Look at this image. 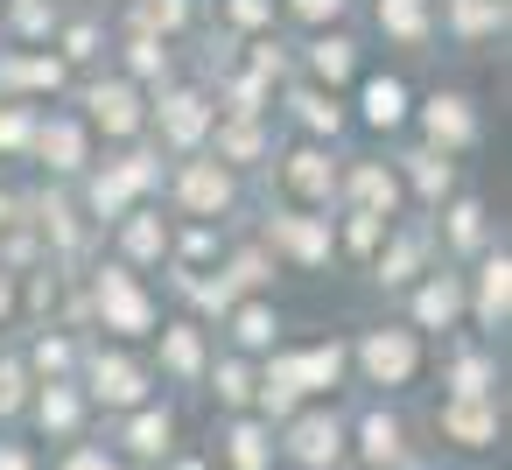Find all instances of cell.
I'll return each instance as SVG.
<instances>
[{"label": "cell", "instance_id": "obj_1", "mask_svg": "<svg viewBox=\"0 0 512 470\" xmlns=\"http://www.w3.org/2000/svg\"><path fill=\"white\" fill-rule=\"evenodd\" d=\"M92 309H99V323L120 330V337H148V330H155V295L141 288V274H134L127 260L99 267V281H92Z\"/></svg>", "mask_w": 512, "mask_h": 470}, {"label": "cell", "instance_id": "obj_2", "mask_svg": "<svg viewBox=\"0 0 512 470\" xmlns=\"http://www.w3.org/2000/svg\"><path fill=\"white\" fill-rule=\"evenodd\" d=\"M155 183H162L155 155H141V148H134V155L106 162V169L85 183V211H92V218H127V211H134V197H148Z\"/></svg>", "mask_w": 512, "mask_h": 470}, {"label": "cell", "instance_id": "obj_3", "mask_svg": "<svg viewBox=\"0 0 512 470\" xmlns=\"http://www.w3.org/2000/svg\"><path fill=\"white\" fill-rule=\"evenodd\" d=\"M85 127L106 134V141L148 134V99H141V85H134V78H99V85H85Z\"/></svg>", "mask_w": 512, "mask_h": 470}, {"label": "cell", "instance_id": "obj_4", "mask_svg": "<svg viewBox=\"0 0 512 470\" xmlns=\"http://www.w3.org/2000/svg\"><path fill=\"white\" fill-rule=\"evenodd\" d=\"M148 127L176 148V155H197L204 141H211V127H218V106L204 99V92H190V85H176V92H162L155 106H148Z\"/></svg>", "mask_w": 512, "mask_h": 470}, {"label": "cell", "instance_id": "obj_5", "mask_svg": "<svg viewBox=\"0 0 512 470\" xmlns=\"http://www.w3.org/2000/svg\"><path fill=\"white\" fill-rule=\"evenodd\" d=\"M281 428H288L281 449H288L302 470H337V456H344V442H351V428H344L330 407H295Z\"/></svg>", "mask_w": 512, "mask_h": 470}, {"label": "cell", "instance_id": "obj_6", "mask_svg": "<svg viewBox=\"0 0 512 470\" xmlns=\"http://www.w3.org/2000/svg\"><path fill=\"white\" fill-rule=\"evenodd\" d=\"M414 120H421V148H435V155H456L477 141V99L470 92H428L414 106Z\"/></svg>", "mask_w": 512, "mask_h": 470}, {"label": "cell", "instance_id": "obj_7", "mask_svg": "<svg viewBox=\"0 0 512 470\" xmlns=\"http://www.w3.org/2000/svg\"><path fill=\"white\" fill-rule=\"evenodd\" d=\"M337 169H344V162H330L323 141H302L295 155H281V183H288V197H295L302 211H330V204H337Z\"/></svg>", "mask_w": 512, "mask_h": 470}, {"label": "cell", "instance_id": "obj_8", "mask_svg": "<svg viewBox=\"0 0 512 470\" xmlns=\"http://www.w3.org/2000/svg\"><path fill=\"white\" fill-rule=\"evenodd\" d=\"M176 204H183L190 218H225V211L239 204V183H232V169H225L218 155H197V162L176 169Z\"/></svg>", "mask_w": 512, "mask_h": 470}, {"label": "cell", "instance_id": "obj_9", "mask_svg": "<svg viewBox=\"0 0 512 470\" xmlns=\"http://www.w3.org/2000/svg\"><path fill=\"white\" fill-rule=\"evenodd\" d=\"M358 365H365L372 386H407L421 372V330H365Z\"/></svg>", "mask_w": 512, "mask_h": 470}, {"label": "cell", "instance_id": "obj_10", "mask_svg": "<svg viewBox=\"0 0 512 470\" xmlns=\"http://www.w3.org/2000/svg\"><path fill=\"white\" fill-rule=\"evenodd\" d=\"M267 253L274 260H295V267H323L330 260V218H316V211H281L274 225H267Z\"/></svg>", "mask_w": 512, "mask_h": 470}, {"label": "cell", "instance_id": "obj_11", "mask_svg": "<svg viewBox=\"0 0 512 470\" xmlns=\"http://www.w3.org/2000/svg\"><path fill=\"white\" fill-rule=\"evenodd\" d=\"M29 148L43 155V169H57V176H78V169L92 162V127H85L78 113H50V120H36Z\"/></svg>", "mask_w": 512, "mask_h": 470}, {"label": "cell", "instance_id": "obj_12", "mask_svg": "<svg viewBox=\"0 0 512 470\" xmlns=\"http://www.w3.org/2000/svg\"><path fill=\"white\" fill-rule=\"evenodd\" d=\"M337 197H344L351 211L393 218V211H400V169H386V162H344V169H337Z\"/></svg>", "mask_w": 512, "mask_h": 470}, {"label": "cell", "instance_id": "obj_13", "mask_svg": "<svg viewBox=\"0 0 512 470\" xmlns=\"http://www.w3.org/2000/svg\"><path fill=\"white\" fill-rule=\"evenodd\" d=\"M358 64H365V57H358V43H351L344 29H316V36L302 43V71H309L323 92L351 85V78H358Z\"/></svg>", "mask_w": 512, "mask_h": 470}, {"label": "cell", "instance_id": "obj_14", "mask_svg": "<svg viewBox=\"0 0 512 470\" xmlns=\"http://www.w3.org/2000/svg\"><path fill=\"white\" fill-rule=\"evenodd\" d=\"M470 295V316L484 323V330H505V316H512V253L498 246V253H484L477 260V288H463Z\"/></svg>", "mask_w": 512, "mask_h": 470}, {"label": "cell", "instance_id": "obj_15", "mask_svg": "<svg viewBox=\"0 0 512 470\" xmlns=\"http://www.w3.org/2000/svg\"><path fill=\"white\" fill-rule=\"evenodd\" d=\"M463 309H470V295H463V274H442V267H428V274H421V288H414V323H407V330H449Z\"/></svg>", "mask_w": 512, "mask_h": 470}, {"label": "cell", "instance_id": "obj_16", "mask_svg": "<svg viewBox=\"0 0 512 470\" xmlns=\"http://www.w3.org/2000/svg\"><path fill=\"white\" fill-rule=\"evenodd\" d=\"M442 435L463 442V449H491L498 442V400L491 393H477V400L470 393H449L442 400Z\"/></svg>", "mask_w": 512, "mask_h": 470}, {"label": "cell", "instance_id": "obj_17", "mask_svg": "<svg viewBox=\"0 0 512 470\" xmlns=\"http://www.w3.org/2000/svg\"><path fill=\"white\" fill-rule=\"evenodd\" d=\"M358 120L372 134H400L414 120V92L400 78H358Z\"/></svg>", "mask_w": 512, "mask_h": 470}, {"label": "cell", "instance_id": "obj_18", "mask_svg": "<svg viewBox=\"0 0 512 470\" xmlns=\"http://www.w3.org/2000/svg\"><path fill=\"white\" fill-rule=\"evenodd\" d=\"M92 400L99 407H141L148 400V372L127 351H99L92 358Z\"/></svg>", "mask_w": 512, "mask_h": 470}, {"label": "cell", "instance_id": "obj_19", "mask_svg": "<svg viewBox=\"0 0 512 470\" xmlns=\"http://www.w3.org/2000/svg\"><path fill=\"white\" fill-rule=\"evenodd\" d=\"M57 85H64V57H50V50H8L0 57V99L57 92Z\"/></svg>", "mask_w": 512, "mask_h": 470}, {"label": "cell", "instance_id": "obj_20", "mask_svg": "<svg viewBox=\"0 0 512 470\" xmlns=\"http://www.w3.org/2000/svg\"><path fill=\"white\" fill-rule=\"evenodd\" d=\"M281 372L288 386L309 400V393H330L344 379V344H309V351H281Z\"/></svg>", "mask_w": 512, "mask_h": 470}, {"label": "cell", "instance_id": "obj_21", "mask_svg": "<svg viewBox=\"0 0 512 470\" xmlns=\"http://www.w3.org/2000/svg\"><path fill=\"white\" fill-rule=\"evenodd\" d=\"M288 113H295V127H302L309 141H337V134H344V106H337V92H323V85H295V92H288Z\"/></svg>", "mask_w": 512, "mask_h": 470}, {"label": "cell", "instance_id": "obj_22", "mask_svg": "<svg viewBox=\"0 0 512 470\" xmlns=\"http://www.w3.org/2000/svg\"><path fill=\"white\" fill-rule=\"evenodd\" d=\"M400 183H407L421 204H435V211H442V197L456 190V162H449V155H435V148H414V155H400Z\"/></svg>", "mask_w": 512, "mask_h": 470}, {"label": "cell", "instance_id": "obj_23", "mask_svg": "<svg viewBox=\"0 0 512 470\" xmlns=\"http://www.w3.org/2000/svg\"><path fill=\"white\" fill-rule=\"evenodd\" d=\"M113 225H120L127 267H155V260L169 253V218H162V211H127V218H113Z\"/></svg>", "mask_w": 512, "mask_h": 470}, {"label": "cell", "instance_id": "obj_24", "mask_svg": "<svg viewBox=\"0 0 512 470\" xmlns=\"http://www.w3.org/2000/svg\"><path fill=\"white\" fill-rule=\"evenodd\" d=\"M211 155L225 162V169H246V162H260L267 155V120H239V113H225L218 127H211Z\"/></svg>", "mask_w": 512, "mask_h": 470}, {"label": "cell", "instance_id": "obj_25", "mask_svg": "<svg viewBox=\"0 0 512 470\" xmlns=\"http://www.w3.org/2000/svg\"><path fill=\"white\" fill-rule=\"evenodd\" d=\"M442 22L456 43H491L505 29V0H442Z\"/></svg>", "mask_w": 512, "mask_h": 470}, {"label": "cell", "instance_id": "obj_26", "mask_svg": "<svg viewBox=\"0 0 512 470\" xmlns=\"http://www.w3.org/2000/svg\"><path fill=\"white\" fill-rule=\"evenodd\" d=\"M449 211H442V239L456 246V253H491V218H484V204L477 197H442Z\"/></svg>", "mask_w": 512, "mask_h": 470}, {"label": "cell", "instance_id": "obj_27", "mask_svg": "<svg viewBox=\"0 0 512 470\" xmlns=\"http://www.w3.org/2000/svg\"><path fill=\"white\" fill-rule=\"evenodd\" d=\"M421 260H428V232H386V239H379V267H372V274H379L386 288H407V281L421 274Z\"/></svg>", "mask_w": 512, "mask_h": 470}, {"label": "cell", "instance_id": "obj_28", "mask_svg": "<svg viewBox=\"0 0 512 470\" xmlns=\"http://www.w3.org/2000/svg\"><path fill=\"white\" fill-rule=\"evenodd\" d=\"M358 456H365L372 470H393V463L407 456V428H400L386 407H372V414L358 421Z\"/></svg>", "mask_w": 512, "mask_h": 470}, {"label": "cell", "instance_id": "obj_29", "mask_svg": "<svg viewBox=\"0 0 512 470\" xmlns=\"http://www.w3.org/2000/svg\"><path fill=\"white\" fill-rule=\"evenodd\" d=\"M225 463H232V470H274V428L253 421V414H239V421L225 428Z\"/></svg>", "mask_w": 512, "mask_h": 470}, {"label": "cell", "instance_id": "obj_30", "mask_svg": "<svg viewBox=\"0 0 512 470\" xmlns=\"http://www.w3.org/2000/svg\"><path fill=\"white\" fill-rule=\"evenodd\" d=\"M36 421H43L50 435H78V421H85V393H78L71 379H43V386H36Z\"/></svg>", "mask_w": 512, "mask_h": 470}, {"label": "cell", "instance_id": "obj_31", "mask_svg": "<svg viewBox=\"0 0 512 470\" xmlns=\"http://www.w3.org/2000/svg\"><path fill=\"white\" fill-rule=\"evenodd\" d=\"M372 22L393 36V43H428V22H435V8H428V0H372Z\"/></svg>", "mask_w": 512, "mask_h": 470}, {"label": "cell", "instance_id": "obj_32", "mask_svg": "<svg viewBox=\"0 0 512 470\" xmlns=\"http://www.w3.org/2000/svg\"><path fill=\"white\" fill-rule=\"evenodd\" d=\"M169 435H176L169 407H148V400H141V407L127 414V435H120V442H127L134 456H169Z\"/></svg>", "mask_w": 512, "mask_h": 470}, {"label": "cell", "instance_id": "obj_33", "mask_svg": "<svg viewBox=\"0 0 512 470\" xmlns=\"http://www.w3.org/2000/svg\"><path fill=\"white\" fill-rule=\"evenodd\" d=\"M225 323H232V344H239V351H267L274 330H281V316H274L267 302H232Z\"/></svg>", "mask_w": 512, "mask_h": 470}, {"label": "cell", "instance_id": "obj_34", "mask_svg": "<svg viewBox=\"0 0 512 470\" xmlns=\"http://www.w3.org/2000/svg\"><path fill=\"white\" fill-rule=\"evenodd\" d=\"M162 365H169L176 379H197V372H204V330H197V323H169V330H162Z\"/></svg>", "mask_w": 512, "mask_h": 470}, {"label": "cell", "instance_id": "obj_35", "mask_svg": "<svg viewBox=\"0 0 512 470\" xmlns=\"http://www.w3.org/2000/svg\"><path fill=\"white\" fill-rule=\"evenodd\" d=\"M169 64H176V57H169V43L134 29V36H127V71H120V78H134V85H155V78H169Z\"/></svg>", "mask_w": 512, "mask_h": 470}, {"label": "cell", "instance_id": "obj_36", "mask_svg": "<svg viewBox=\"0 0 512 470\" xmlns=\"http://www.w3.org/2000/svg\"><path fill=\"white\" fill-rule=\"evenodd\" d=\"M491 386H498L491 351H463V358L449 365V393H470V400H477V393H491Z\"/></svg>", "mask_w": 512, "mask_h": 470}, {"label": "cell", "instance_id": "obj_37", "mask_svg": "<svg viewBox=\"0 0 512 470\" xmlns=\"http://www.w3.org/2000/svg\"><path fill=\"white\" fill-rule=\"evenodd\" d=\"M211 386H218L225 407H239V414L253 407V365H246V358H218V365H211Z\"/></svg>", "mask_w": 512, "mask_h": 470}, {"label": "cell", "instance_id": "obj_38", "mask_svg": "<svg viewBox=\"0 0 512 470\" xmlns=\"http://www.w3.org/2000/svg\"><path fill=\"white\" fill-rule=\"evenodd\" d=\"M183 22H190V0H141V8H134V29H141V36H162V43H169Z\"/></svg>", "mask_w": 512, "mask_h": 470}, {"label": "cell", "instance_id": "obj_39", "mask_svg": "<svg viewBox=\"0 0 512 470\" xmlns=\"http://www.w3.org/2000/svg\"><path fill=\"white\" fill-rule=\"evenodd\" d=\"M29 134H36V106L0 99V155H22V148H29Z\"/></svg>", "mask_w": 512, "mask_h": 470}, {"label": "cell", "instance_id": "obj_40", "mask_svg": "<svg viewBox=\"0 0 512 470\" xmlns=\"http://www.w3.org/2000/svg\"><path fill=\"white\" fill-rule=\"evenodd\" d=\"M225 281H232V288H267V281H274V253H267V246H239L232 267H225Z\"/></svg>", "mask_w": 512, "mask_h": 470}, {"label": "cell", "instance_id": "obj_41", "mask_svg": "<svg viewBox=\"0 0 512 470\" xmlns=\"http://www.w3.org/2000/svg\"><path fill=\"white\" fill-rule=\"evenodd\" d=\"M29 407V365L22 358H0V421Z\"/></svg>", "mask_w": 512, "mask_h": 470}, {"label": "cell", "instance_id": "obj_42", "mask_svg": "<svg viewBox=\"0 0 512 470\" xmlns=\"http://www.w3.org/2000/svg\"><path fill=\"white\" fill-rule=\"evenodd\" d=\"M99 50H106V29H99V22H71V29H64V50H57V57H64V64H92Z\"/></svg>", "mask_w": 512, "mask_h": 470}, {"label": "cell", "instance_id": "obj_43", "mask_svg": "<svg viewBox=\"0 0 512 470\" xmlns=\"http://www.w3.org/2000/svg\"><path fill=\"white\" fill-rule=\"evenodd\" d=\"M386 232H393V218H372V211H351V218H344V246H351V253H379Z\"/></svg>", "mask_w": 512, "mask_h": 470}, {"label": "cell", "instance_id": "obj_44", "mask_svg": "<svg viewBox=\"0 0 512 470\" xmlns=\"http://www.w3.org/2000/svg\"><path fill=\"white\" fill-rule=\"evenodd\" d=\"M281 8H288L295 22H309V29H330V22L351 8V0H281Z\"/></svg>", "mask_w": 512, "mask_h": 470}, {"label": "cell", "instance_id": "obj_45", "mask_svg": "<svg viewBox=\"0 0 512 470\" xmlns=\"http://www.w3.org/2000/svg\"><path fill=\"white\" fill-rule=\"evenodd\" d=\"M225 22L232 29H267L274 22V0H225Z\"/></svg>", "mask_w": 512, "mask_h": 470}, {"label": "cell", "instance_id": "obj_46", "mask_svg": "<svg viewBox=\"0 0 512 470\" xmlns=\"http://www.w3.org/2000/svg\"><path fill=\"white\" fill-rule=\"evenodd\" d=\"M15 29L22 36H50L57 29V8H43V0H15Z\"/></svg>", "mask_w": 512, "mask_h": 470}, {"label": "cell", "instance_id": "obj_47", "mask_svg": "<svg viewBox=\"0 0 512 470\" xmlns=\"http://www.w3.org/2000/svg\"><path fill=\"white\" fill-rule=\"evenodd\" d=\"M36 372H43V379H64V372H71V344H64V337H43V344H36Z\"/></svg>", "mask_w": 512, "mask_h": 470}, {"label": "cell", "instance_id": "obj_48", "mask_svg": "<svg viewBox=\"0 0 512 470\" xmlns=\"http://www.w3.org/2000/svg\"><path fill=\"white\" fill-rule=\"evenodd\" d=\"M176 246H183V260H211V253H218V232H211V225H190Z\"/></svg>", "mask_w": 512, "mask_h": 470}, {"label": "cell", "instance_id": "obj_49", "mask_svg": "<svg viewBox=\"0 0 512 470\" xmlns=\"http://www.w3.org/2000/svg\"><path fill=\"white\" fill-rule=\"evenodd\" d=\"M64 470H113V456H106V449H71Z\"/></svg>", "mask_w": 512, "mask_h": 470}, {"label": "cell", "instance_id": "obj_50", "mask_svg": "<svg viewBox=\"0 0 512 470\" xmlns=\"http://www.w3.org/2000/svg\"><path fill=\"white\" fill-rule=\"evenodd\" d=\"M0 470H36V456L22 442H0Z\"/></svg>", "mask_w": 512, "mask_h": 470}, {"label": "cell", "instance_id": "obj_51", "mask_svg": "<svg viewBox=\"0 0 512 470\" xmlns=\"http://www.w3.org/2000/svg\"><path fill=\"white\" fill-rule=\"evenodd\" d=\"M15 211H22V197H8V190H0V232L15 225Z\"/></svg>", "mask_w": 512, "mask_h": 470}, {"label": "cell", "instance_id": "obj_52", "mask_svg": "<svg viewBox=\"0 0 512 470\" xmlns=\"http://www.w3.org/2000/svg\"><path fill=\"white\" fill-rule=\"evenodd\" d=\"M15 309V274H0V316Z\"/></svg>", "mask_w": 512, "mask_h": 470}]
</instances>
